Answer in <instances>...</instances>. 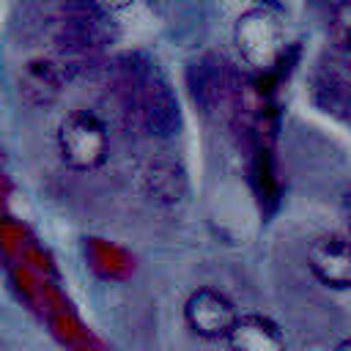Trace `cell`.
<instances>
[{"label":"cell","instance_id":"6da1fadb","mask_svg":"<svg viewBox=\"0 0 351 351\" xmlns=\"http://www.w3.org/2000/svg\"><path fill=\"white\" fill-rule=\"evenodd\" d=\"M55 145L63 165L77 173H93L110 156L107 126L96 112L85 107H74L58 121Z\"/></svg>","mask_w":351,"mask_h":351},{"label":"cell","instance_id":"7a4b0ae2","mask_svg":"<svg viewBox=\"0 0 351 351\" xmlns=\"http://www.w3.org/2000/svg\"><path fill=\"white\" fill-rule=\"evenodd\" d=\"M233 44L239 58L250 69L258 71L274 69L285 52V30L280 16L266 5L247 8L244 14H239L233 25Z\"/></svg>","mask_w":351,"mask_h":351},{"label":"cell","instance_id":"3957f363","mask_svg":"<svg viewBox=\"0 0 351 351\" xmlns=\"http://www.w3.org/2000/svg\"><path fill=\"white\" fill-rule=\"evenodd\" d=\"M129 88L140 123L156 137H173L181 126V112L167 80L156 71H137Z\"/></svg>","mask_w":351,"mask_h":351},{"label":"cell","instance_id":"277c9868","mask_svg":"<svg viewBox=\"0 0 351 351\" xmlns=\"http://www.w3.org/2000/svg\"><path fill=\"white\" fill-rule=\"evenodd\" d=\"M236 321V304L217 288H197L184 302V324L203 340H225Z\"/></svg>","mask_w":351,"mask_h":351},{"label":"cell","instance_id":"5b68a950","mask_svg":"<svg viewBox=\"0 0 351 351\" xmlns=\"http://www.w3.org/2000/svg\"><path fill=\"white\" fill-rule=\"evenodd\" d=\"M307 266L321 285L337 291L351 288V241L340 233L315 236L307 247Z\"/></svg>","mask_w":351,"mask_h":351},{"label":"cell","instance_id":"8992f818","mask_svg":"<svg viewBox=\"0 0 351 351\" xmlns=\"http://www.w3.org/2000/svg\"><path fill=\"white\" fill-rule=\"evenodd\" d=\"M228 351H288L280 326L266 315H239L225 337Z\"/></svg>","mask_w":351,"mask_h":351},{"label":"cell","instance_id":"52a82bcc","mask_svg":"<svg viewBox=\"0 0 351 351\" xmlns=\"http://www.w3.org/2000/svg\"><path fill=\"white\" fill-rule=\"evenodd\" d=\"M60 88H63V71L49 58H33L19 71V93L33 107L55 101Z\"/></svg>","mask_w":351,"mask_h":351},{"label":"cell","instance_id":"ba28073f","mask_svg":"<svg viewBox=\"0 0 351 351\" xmlns=\"http://www.w3.org/2000/svg\"><path fill=\"white\" fill-rule=\"evenodd\" d=\"M143 184L148 189V195L154 200H162V203H176L181 200L184 189H186V178H184V170L176 167L173 162H151L143 173Z\"/></svg>","mask_w":351,"mask_h":351},{"label":"cell","instance_id":"9c48e42d","mask_svg":"<svg viewBox=\"0 0 351 351\" xmlns=\"http://www.w3.org/2000/svg\"><path fill=\"white\" fill-rule=\"evenodd\" d=\"M329 36L337 49L351 55V0H343L335 5L329 16Z\"/></svg>","mask_w":351,"mask_h":351},{"label":"cell","instance_id":"30bf717a","mask_svg":"<svg viewBox=\"0 0 351 351\" xmlns=\"http://www.w3.org/2000/svg\"><path fill=\"white\" fill-rule=\"evenodd\" d=\"M99 8H104L107 14H115V11H123V8H129L134 0H93Z\"/></svg>","mask_w":351,"mask_h":351},{"label":"cell","instance_id":"8fae6325","mask_svg":"<svg viewBox=\"0 0 351 351\" xmlns=\"http://www.w3.org/2000/svg\"><path fill=\"white\" fill-rule=\"evenodd\" d=\"M335 351H351V340H343V343H337V348Z\"/></svg>","mask_w":351,"mask_h":351}]
</instances>
